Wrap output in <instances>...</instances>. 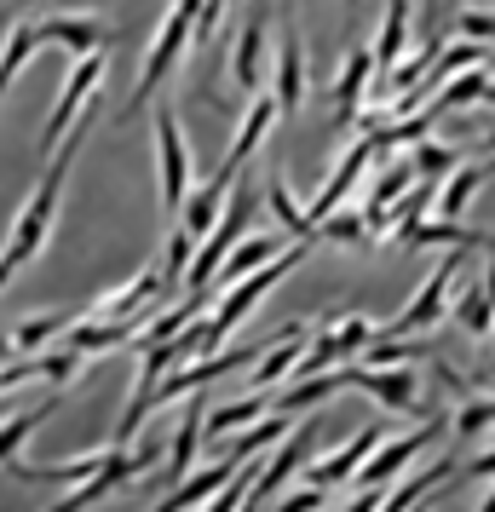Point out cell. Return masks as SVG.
<instances>
[{"instance_id":"7c38bea8","label":"cell","mask_w":495,"mask_h":512,"mask_svg":"<svg viewBox=\"0 0 495 512\" xmlns=\"http://www.w3.org/2000/svg\"><path fill=\"white\" fill-rule=\"evenodd\" d=\"M380 449V426H363L346 449H334L329 461H306V484H323V489H334V484H346V478H357L363 472V461Z\"/></svg>"},{"instance_id":"db71d44e","label":"cell","mask_w":495,"mask_h":512,"mask_svg":"<svg viewBox=\"0 0 495 512\" xmlns=\"http://www.w3.org/2000/svg\"><path fill=\"white\" fill-rule=\"evenodd\" d=\"M352 6H357V0H352Z\"/></svg>"},{"instance_id":"cb8c5ba5","label":"cell","mask_w":495,"mask_h":512,"mask_svg":"<svg viewBox=\"0 0 495 512\" xmlns=\"http://www.w3.org/2000/svg\"><path fill=\"white\" fill-rule=\"evenodd\" d=\"M265 403H271V392H242V397H231V403L208 409V420H202V438H225V432H236V426H254Z\"/></svg>"},{"instance_id":"7bdbcfd3","label":"cell","mask_w":495,"mask_h":512,"mask_svg":"<svg viewBox=\"0 0 495 512\" xmlns=\"http://www.w3.org/2000/svg\"><path fill=\"white\" fill-rule=\"evenodd\" d=\"M432 374H438V386H444V392L455 397V403H461V397L472 392V380H467V374H455L449 363H438V357H432Z\"/></svg>"},{"instance_id":"c3c4849f","label":"cell","mask_w":495,"mask_h":512,"mask_svg":"<svg viewBox=\"0 0 495 512\" xmlns=\"http://www.w3.org/2000/svg\"><path fill=\"white\" fill-rule=\"evenodd\" d=\"M478 512H495V489H490V501H484V507H478Z\"/></svg>"},{"instance_id":"9c48e42d","label":"cell","mask_w":495,"mask_h":512,"mask_svg":"<svg viewBox=\"0 0 495 512\" xmlns=\"http://www.w3.org/2000/svg\"><path fill=\"white\" fill-rule=\"evenodd\" d=\"M432 438H438V420H421V426H409L403 438L380 443L375 455L363 461V472H357V484H369V489H386V484H392V478H398L403 466L415 461V455H421V449H426Z\"/></svg>"},{"instance_id":"30bf717a","label":"cell","mask_w":495,"mask_h":512,"mask_svg":"<svg viewBox=\"0 0 495 512\" xmlns=\"http://www.w3.org/2000/svg\"><path fill=\"white\" fill-rule=\"evenodd\" d=\"M41 47H64V52H81V58H87V52H104L110 47V41H116L121 29H110V24H98V18H81V12H70V18H64V12H58V18H41Z\"/></svg>"},{"instance_id":"52a82bcc","label":"cell","mask_w":495,"mask_h":512,"mask_svg":"<svg viewBox=\"0 0 495 512\" xmlns=\"http://www.w3.org/2000/svg\"><path fill=\"white\" fill-rule=\"evenodd\" d=\"M156 162H162V202L179 219V208H185V196H190V150H185V127H179L173 110L156 116Z\"/></svg>"},{"instance_id":"4316f807","label":"cell","mask_w":495,"mask_h":512,"mask_svg":"<svg viewBox=\"0 0 495 512\" xmlns=\"http://www.w3.org/2000/svg\"><path fill=\"white\" fill-rule=\"evenodd\" d=\"M455 323L467 328L472 340H490V328H495V300L484 294V282H467L461 288V300H455V311H449Z\"/></svg>"},{"instance_id":"4dcf8cb0","label":"cell","mask_w":495,"mask_h":512,"mask_svg":"<svg viewBox=\"0 0 495 512\" xmlns=\"http://www.w3.org/2000/svg\"><path fill=\"white\" fill-rule=\"evenodd\" d=\"M202 415H208L202 403L179 415V432H173V449H167V472H173V478H190V461H196V438H202Z\"/></svg>"},{"instance_id":"d4e9b609","label":"cell","mask_w":495,"mask_h":512,"mask_svg":"<svg viewBox=\"0 0 495 512\" xmlns=\"http://www.w3.org/2000/svg\"><path fill=\"white\" fill-rule=\"evenodd\" d=\"M495 173V156H484V162H461L455 173L444 179V196H438V208H444V219H455V213L467 208L472 196H478V185Z\"/></svg>"},{"instance_id":"f1b7e54d","label":"cell","mask_w":495,"mask_h":512,"mask_svg":"<svg viewBox=\"0 0 495 512\" xmlns=\"http://www.w3.org/2000/svg\"><path fill=\"white\" fill-rule=\"evenodd\" d=\"M196 311H202V288H196V294H185L179 305H167L156 323H144L139 346H144V351H150V346H167L173 334H185V328H190V317H196Z\"/></svg>"},{"instance_id":"d6a6232c","label":"cell","mask_w":495,"mask_h":512,"mask_svg":"<svg viewBox=\"0 0 495 512\" xmlns=\"http://www.w3.org/2000/svg\"><path fill=\"white\" fill-rule=\"evenodd\" d=\"M455 472H461L455 461H432L426 472H415V478H409V484H403V489H398V495H392V501H386L380 512H415V501H421V495H432V489L444 484V478H455Z\"/></svg>"},{"instance_id":"6da1fadb","label":"cell","mask_w":495,"mask_h":512,"mask_svg":"<svg viewBox=\"0 0 495 512\" xmlns=\"http://www.w3.org/2000/svg\"><path fill=\"white\" fill-rule=\"evenodd\" d=\"M93 98H98V93H93ZM93 98H87V116H81V127H70V133H64V144H58V150L47 156V173H41L35 196L24 202V213L12 219V242H6V254L18 259V265H29V259H35L41 248H47L52 219H58V196H64V179H70L75 156H81V139L93 133V121H98Z\"/></svg>"},{"instance_id":"83f0119b","label":"cell","mask_w":495,"mask_h":512,"mask_svg":"<svg viewBox=\"0 0 495 512\" xmlns=\"http://www.w3.org/2000/svg\"><path fill=\"white\" fill-rule=\"evenodd\" d=\"M75 317H58V311H41V317H24V323L12 328V351L29 357V351H47L58 334H70Z\"/></svg>"},{"instance_id":"ac0fdd59","label":"cell","mask_w":495,"mask_h":512,"mask_svg":"<svg viewBox=\"0 0 495 512\" xmlns=\"http://www.w3.org/2000/svg\"><path fill=\"white\" fill-rule=\"evenodd\" d=\"M271 121H277V98H254V104H248V121H242V133H236V144H231V156L219 162V173H213V179H225V185H231L236 167H242V162H248V156L265 144Z\"/></svg>"},{"instance_id":"8992f818","label":"cell","mask_w":495,"mask_h":512,"mask_svg":"<svg viewBox=\"0 0 495 512\" xmlns=\"http://www.w3.org/2000/svg\"><path fill=\"white\" fill-rule=\"evenodd\" d=\"M340 374H346V386L375 397L386 415H415V409H421V374L403 369V363H392V369L363 363V369H340Z\"/></svg>"},{"instance_id":"836d02e7","label":"cell","mask_w":495,"mask_h":512,"mask_svg":"<svg viewBox=\"0 0 495 512\" xmlns=\"http://www.w3.org/2000/svg\"><path fill=\"white\" fill-rule=\"evenodd\" d=\"M421 357H426L421 334H375V340H369V363H375V369H392V363H421Z\"/></svg>"},{"instance_id":"ba28073f","label":"cell","mask_w":495,"mask_h":512,"mask_svg":"<svg viewBox=\"0 0 495 512\" xmlns=\"http://www.w3.org/2000/svg\"><path fill=\"white\" fill-rule=\"evenodd\" d=\"M98 81H104V52H87L81 64H75V75H70V87H64V98L52 104V116H47V133H41V150H58L64 144V133L75 127V116H81V104L98 93Z\"/></svg>"},{"instance_id":"f907efd6","label":"cell","mask_w":495,"mask_h":512,"mask_svg":"<svg viewBox=\"0 0 495 512\" xmlns=\"http://www.w3.org/2000/svg\"><path fill=\"white\" fill-rule=\"evenodd\" d=\"M6 6H12V12H18V6H29V0H6Z\"/></svg>"},{"instance_id":"7dc6e473","label":"cell","mask_w":495,"mask_h":512,"mask_svg":"<svg viewBox=\"0 0 495 512\" xmlns=\"http://www.w3.org/2000/svg\"><path fill=\"white\" fill-rule=\"evenodd\" d=\"M484 150H490V156H495V127H490V139H484Z\"/></svg>"},{"instance_id":"f5cc1de1","label":"cell","mask_w":495,"mask_h":512,"mask_svg":"<svg viewBox=\"0 0 495 512\" xmlns=\"http://www.w3.org/2000/svg\"><path fill=\"white\" fill-rule=\"evenodd\" d=\"M490 432H495V426H490Z\"/></svg>"},{"instance_id":"ffe728a7","label":"cell","mask_w":495,"mask_h":512,"mask_svg":"<svg viewBox=\"0 0 495 512\" xmlns=\"http://www.w3.org/2000/svg\"><path fill=\"white\" fill-rule=\"evenodd\" d=\"M403 47H409V0H386V24H380V41H375V81L392 75Z\"/></svg>"},{"instance_id":"5b68a950","label":"cell","mask_w":495,"mask_h":512,"mask_svg":"<svg viewBox=\"0 0 495 512\" xmlns=\"http://www.w3.org/2000/svg\"><path fill=\"white\" fill-rule=\"evenodd\" d=\"M248 213H254L248 190H236L231 202H225V213H219V225L208 231V242H196V259H190V271H185V288H190V294H196V288H208L213 271H219V259L231 254L236 242H242V231H248Z\"/></svg>"},{"instance_id":"8fae6325","label":"cell","mask_w":495,"mask_h":512,"mask_svg":"<svg viewBox=\"0 0 495 512\" xmlns=\"http://www.w3.org/2000/svg\"><path fill=\"white\" fill-rule=\"evenodd\" d=\"M369 167H375V139H357L352 150H346V162H340V167L329 173V185H323V196H317V202H311L306 213L317 219V225H323V219H329V213H334V208H340V202H346V196L357 190V179H363Z\"/></svg>"},{"instance_id":"e0dca14e","label":"cell","mask_w":495,"mask_h":512,"mask_svg":"<svg viewBox=\"0 0 495 512\" xmlns=\"http://www.w3.org/2000/svg\"><path fill=\"white\" fill-rule=\"evenodd\" d=\"M306 340H311V328H306V323H294L283 340H277V346H265L260 369H254V380H248V392H271L277 380H288V374H294V363L306 357Z\"/></svg>"},{"instance_id":"7a4b0ae2","label":"cell","mask_w":495,"mask_h":512,"mask_svg":"<svg viewBox=\"0 0 495 512\" xmlns=\"http://www.w3.org/2000/svg\"><path fill=\"white\" fill-rule=\"evenodd\" d=\"M300 259H306V242L283 248L277 259H265L260 271H248V277H236V282H231V294L219 300V311H213L208 328H202V351H219V340H225V334H231V328L242 323V317H248V311H254V305H260L265 294H271V288H277V282L294 271V265H300Z\"/></svg>"},{"instance_id":"2e32d148","label":"cell","mask_w":495,"mask_h":512,"mask_svg":"<svg viewBox=\"0 0 495 512\" xmlns=\"http://www.w3.org/2000/svg\"><path fill=\"white\" fill-rule=\"evenodd\" d=\"M495 98V70L490 64H472V70L449 75L444 87H438V98L426 104L432 116H449V110H467V104H490Z\"/></svg>"},{"instance_id":"1f68e13d","label":"cell","mask_w":495,"mask_h":512,"mask_svg":"<svg viewBox=\"0 0 495 512\" xmlns=\"http://www.w3.org/2000/svg\"><path fill=\"white\" fill-rule=\"evenodd\" d=\"M265 202H271V213H277V219H283L288 231L300 236V242H311V236H317V219H311V213L294 202V196H288V185L277 179V173L265 179Z\"/></svg>"},{"instance_id":"681fc988","label":"cell","mask_w":495,"mask_h":512,"mask_svg":"<svg viewBox=\"0 0 495 512\" xmlns=\"http://www.w3.org/2000/svg\"><path fill=\"white\" fill-rule=\"evenodd\" d=\"M490 369H495V328H490Z\"/></svg>"},{"instance_id":"3957f363","label":"cell","mask_w":495,"mask_h":512,"mask_svg":"<svg viewBox=\"0 0 495 512\" xmlns=\"http://www.w3.org/2000/svg\"><path fill=\"white\" fill-rule=\"evenodd\" d=\"M196 12H202V0H173L162 18V35H156V47L144 52V70H139V87L127 93V104H121V121H133L150 104V93L162 87V75L179 64V52L190 47V29H196Z\"/></svg>"},{"instance_id":"60d3db41","label":"cell","mask_w":495,"mask_h":512,"mask_svg":"<svg viewBox=\"0 0 495 512\" xmlns=\"http://www.w3.org/2000/svg\"><path fill=\"white\" fill-rule=\"evenodd\" d=\"M455 35H461V41H478V47H495V12L467 6V12L455 18Z\"/></svg>"},{"instance_id":"f6af8a7d","label":"cell","mask_w":495,"mask_h":512,"mask_svg":"<svg viewBox=\"0 0 495 512\" xmlns=\"http://www.w3.org/2000/svg\"><path fill=\"white\" fill-rule=\"evenodd\" d=\"M467 472H472V478H495V449H490V455H478V461H467Z\"/></svg>"},{"instance_id":"484cf974","label":"cell","mask_w":495,"mask_h":512,"mask_svg":"<svg viewBox=\"0 0 495 512\" xmlns=\"http://www.w3.org/2000/svg\"><path fill=\"white\" fill-rule=\"evenodd\" d=\"M277 254H283V242H277V236H248V242H236L231 254L219 259V271H213V277L236 282V277H248V271H260L265 259H277Z\"/></svg>"},{"instance_id":"9a60e30c","label":"cell","mask_w":495,"mask_h":512,"mask_svg":"<svg viewBox=\"0 0 495 512\" xmlns=\"http://www.w3.org/2000/svg\"><path fill=\"white\" fill-rule=\"evenodd\" d=\"M369 87H375V47H357L346 58V70H340V87H334V127H352Z\"/></svg>"},{"instance_id":"603a6c76","label":"cell","mask_w":495,"mask_h":512,"mask_svg":"<svg viewBox=\"0 0 495 512\" xmlns=\"http://www.w3.org/2000/svg\"><path fill=\"white\" fill-rule=\"evenodd\" d=\"M415 179H421V173H415V162L386 167V173L375 179V196H369V208H363V225H369V231H386V208H392V202H398L403 190L415 185Z\"/></svg>"},{"instance_id":"277c9868","label":"cell","mask_w":495,"mask_h":512,"mask_svg":"<svg viewBox=\"0 0 495 512\" xmlns=\"http://www.w3.org/2000/svg\"><path fill=\"white\" fill-rule=\"evenodd\" d=\"M467 259H472V248H449V259L432 271V277L421 282V294L398 311V323H386L380 334H421L426 323H438L449 311V294H455V277H467Z\"/></svg>"},{"instance_id":"bcb514c9","label":"cell","mask_w":495,"mask_h":512,"mask_svg":"<svg viewBox=\"0 0 495 512\" xmlns=\"http://www.w3.org/2000/svg\"><path fill=\"white\" fill-rule=\"evenodd\" d=\"M12 271H18V259H12V254H6V248H0V288L12 282Z\"/></svg>"},{"instance_id":"4fadbf2b","label":"cell","mask_w":495,"mask_h":512,"mask_svg":"<svg viewBox=\"0 0 495 512\" xmlns=\"http://www.w3.org/2000/svg\"><path fill=\"white\" fill-rule=\"evenodd\" d=\"M271 98H277V116H294L306 104V41H300L294 24L283 35V52H277V87H271Z\"/></svg>"},{"instance_id":"74e56055","label":"cell","mask_w":495,"mask_h":512,"mask_svg":"<svg viewBox=\"0 0 495 512\" xmlns=\"http://www.w3.org/2000/svg\"><path fill=\"white\" fill-rule=\"evenodd\" d=\"M254 472H260V466H254V461H242V466H236V478H231V484H225V489H213L208 501H202V512H236V507H242V495H248V484H254Z\"/></svg>"},{"instance_id":"8d00e7d4","label":"cell","mask_w":495,"mask_h":512,"mask_svg":"<svg viewBox=\"0 0 495 512\" xmlns=\"http://www.w3.org/2000/svg\"><path fill=\"white\" fill-rule=\"evenodd\" d=\"M455 150H449V144H421V150H415V173H421L426 185H444L449 173H455Z\"/></svg>"},{"instance_id":"f546056e","label":"cell","mask_w":495,"mask_h":512,"mask_svg":"<svg viewBox=\"0 0 495 512\" xmlns=\"http://www.w3.org/2000/svg\"><path fill=\"white\" fill-rule=\"evenodd\" d=\"M35 47H41V29H35V24H18L12 35H6V47H0V104H6L12 75L24 70L29 58H35Z\"/></svg>"},{"instance_id":"d6986e66","label":"cell","mask_w":495,"mask_h":512,"mask_svg":"<svg viewBox=\"0 0 495 512\" xmlns=\"http://www.w3.org/2000/svg\"><path fill=\"white\" fill-rule=\"evenodd\" d=\"M260 70H265V18H248V29L236 35L231 52V75L242 93H260Z\"/></svg>"},{"instance_id":"44dd1931","label":"cell","mask_w":495,"mask_h":512,"mask_svg":"<svg viewBox=\"0 0 495 512\" xmlns=\"http://www.w3.org/2000/svg\"><path fill=\"white\" fill-rule=\"evenodd\" d=\"M398 242H409V248H426V242H444V248H490V231H467V225H455V219H438V225H426V219H415L409 231H398Z\"/></svg>"},{"instance_id":"816d5d0a","label":"cell","mask_w":495,"mask_h":512,"mask_svg":"<svg viewBox=\"0 0 495 512\" xmlns=\"http://www.w3.org/2000/svg\"><path fill=\"white\" fill-rule=\"evenodd\" d=\"M490 392H495V380H490Z\"/></svg>"},{"instance_id":"f35d334b","label":"cell","mask_w":495,"mask_h":512,"mask_svg":"<svg viewBox=\"0 0 495 512\" xmlns=\"http://www.w3.org/2000/svg\"><path fill=\"white\" fill-rule=\"evenodd\" d=\"M190 259H196V236H185V231H173L167 236V254H162V277L173 282H185V271H190Z\"/></svg>"},{"instance_id":"ee69618b","label":"cell","mask_w":495,"mask_h":512,"mask_svg":"<svg viewBox=\"0 0 495 512\" xmlns=\"http://www.w3.org/2000/svg\"><path fill=\"white\" fill-rule=\"evenodd\" d=\"M346 512H380V489H369V484H363V489L352 495V501H346Z\"/></svg>"},{"instance_id":"7402d4cb","label":"cell","mask_w":495,"mask_h":512,"mask_svg":"<svg viewBox=\"0 0 495 512\" xmlns=\"http://www.w3.org/2000/svg\"><path fill=\"white\" fill-rule=\"evenodd\" d=\"M225 190H231L225 179H208V185H202V196H185V208H179V231L202 242V236H208L213 225H219V208H225Z\"/></svg>"},{"instance_id":"5bb4252c","label":"cell","mask_w":495,"mask_h":512,"mask_svg":"<svg viewBox=\"0 0 495 512\" xmlns=\"http://www.w3.org/2000/svg\"><path fill=\"white\" fill-rule=\"evenodd\" d=\"M236 466H242V461H231V455H219V461H213V466H202L196 478H179V484L167 489V495H162V501H156L150 512H190V507H202V501H208L213 489H225V484L236 478Z\"/></svg>"},{"instance_id":"b9f144b4","label":"cell","mask_w":495,"mask_h":512,"mask_svg":"<svg viewBox=\"0 0 495 512\" xmlns=\"http://www.w3.org/2000/svg\"><path fill=\"white\" fill-rule=\"evenodd\" d=\"M323 507H329V489L323 484H306V489H294V495L277 501V512H323Z\"/></svg>"},{"instance_id":"ab89813d","label":"cell","mask_w":495,"mask_h":512,"mask_svg":"<svg viewBox=\"0 0 495 512\" xmlns=\"http://www.w3.org/2000/svg\"><path fill=\"white\" fill-rule=\"evenodd\" d=\"M317 236H329V242H346V248H357V242H369V225H363V219H352V213H329V219L317 225Z\"/></svg>"},{"instance_id":"d590c367","label":"cell","mask_w":495,"mask_h":512,"mask_svg":"<svg viewBox=\"0 0 495 512\" xmlns=\"http://www.w3.org/2000/svg\"><path fill=\"white\" fill-rule=\"evenodd\" d=\"M495 426V392H467L455 409V438H478Z\"/></svg>"},{"instance_id":"e575fe53","label":"cell","mask_w":495,"mask_h":512,"mask_svg":"<svg viewBox=\"0 0 495 512\" xmlns=\"http://www.w3.org/2000/svg\"><path fill=\"white\" fill-rule=\"evenodd\" d=\"M47 415H52V397L41 403V409L18 415V420H0V472H6V461H18V449L29 443V432H41V420Z\"/></svg>"}]
</instances>
